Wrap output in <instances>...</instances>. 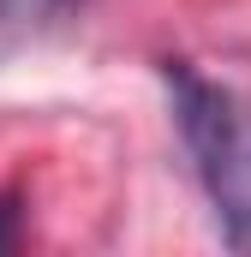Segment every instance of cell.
Returning <instances> with one entry per match:
<instances>
[{
  "mask_svg": "<svg viewBox=\"0 0 251 257\" xmlns=\"http://www.w3.org/2000/svg\"><path fill=\"white\" fill-rule=\"evenodd\" d=\"M162 84L221 239L233 251H251V102L233 84H215L186 60L162 66Z\"/></svg>",
  "mask_w": 251,
  "mask_h": 257,
  "instance_id": "cell-1",
  "label": "cell"
},
{
  "mask_svg": "<svg viewBox=\"0 0 251 257\" xmlns=\"http://www.w3.org/2000/svg\"><path fill=\"white\" fill-rule=\"evenodd\" d=\"M78 0H0V60L24 42H36L48 24H60Z\"/></svg>",
  "mask_w": 251,
  "mask_h": 257,
  "instance_id": "cell-2",
  "label": "cell"
}]
</instances>
